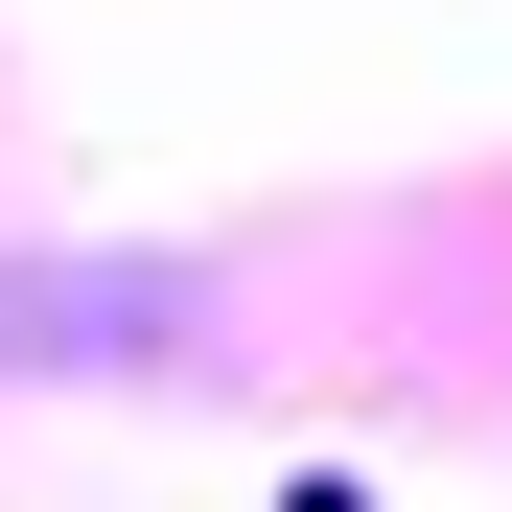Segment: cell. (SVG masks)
<instances>
[{"label": "cell", "instance_id": "cell-1", "mask_svg": "<svg viewBox=\"0 0 512 512\" xmlns=\"http://www.w3.org/2000/svg\"><path fill=\"white\" fill-rule=\"evenodd\" d=\"M163 350H210L187 256H24L0 280V373H163Z\"/></svg>", "mask_w": 512, "mask_h": 512}]
</instances>
